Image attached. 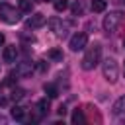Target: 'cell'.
<instances>
[{
  "label": "cell",
  "mask_w": 125,
  "mask_h": 125,
  "mask_svg": "<svg viewBox=\"0 0 125 125\" xmlns=\"http://www.w3.org/2000/svg\"><path fill=\"white\" fill-rule=\"evenodd\" d=\"M100 59H102V45H100V43H94L92 47L86 49V55L82 57V68H84V70L96 68L98 62H100Z\"/></svg>",
  "instance_id": "cell-1"
},
{
  "label": "cell",
  "mask_w": 125,
  "mask_h": 125,
  "mask_svg": "<svg viewBox=\"0 0 125 125\" xmlns=\"http://www.w3.org/2000/svg\"><path fill=\"white\" fill-rule=\"evenodd\" d=\"M102 72H104V78L109 82V84H115L117 78H119V64L115 59H105L104 64H102Z\"/></svg>",
  "instance_id": "cell-2"
},
{
  "label": "cell",
  "mask_w": 125,
  "mask_h": 125,
  "mask_svg": "<svg viewBox=\"0 0 125 125\" xmlns=\"http://www.w3.org/2000/svg\"><path fill=\"white\" fill-rule=\"evenodd\" d=\"M20 18H21V12L20 10H16L14 6H10V4H6V2H2L0 4V20L4 21V23H18L20 21Z\"/></svg>",
  "instance_id": "cell-3"
},
{
  "label": "cell",
  "mask_w": 125,
  "mask_h": 125,
  "mask_svg": "<svg viewBox=\"0 0 125 125\" xmlns=\"http://www.w3.org/2000/svg\"><path fill=\"white\" fill-rule=\"evenodd\" d=\"M121 21H123V14H121V12H111V14H107V16L104 18V29H105V33H115Z\"/></svg>",
  "instance_id": "cell-4"
},
{
  "label": "cell",
  "mask_w": 125,
  "mask_h": 125,
  "mask_svg": "<svg viewBox=\"0 0 125 125\" xmlns=\"http://www.w3.org/2000/svg\"><path fill=\"white\" fill-rule=\"evenodd\" d=\"M86 45H88V35L86 33H74L72 37H70V43H68V47L76 53V51H82V49H86Z\"/></svg>",
  "instance_id": "cell-5"
},
{
  "label": "cell",
  "mask_w": 125,
  "mask_h": 125,
  "mask_svg": "<svg viewBox=\"0 0 125 125\" xmlns=\"http://www.w3.org/2000/svg\"><path fill=\"white\" fill-rule=\"evenodd\" d=\"M45 23H47V18H45L41 12H35V14H31V18L27 20V27H31V29L43 27Z\"/></svg>",
  "instance_id": "cell-6"
},
{
  "label": "cell",
  "mask_w": 125,
  "mask_h": 125,
  "mask_svg": "<svg viewBox=\"0 0 125 125\" xmlns=\"http://www.w3.org/2000/svg\"><path fill=\"white\" fill-rule=\"evenodd\" d=\"M47 23H49V27H51L57 35H64V33H66V23H62L61 18H51Z\"/></svg>",
  "instance_id": "cell-7"
},
{
  "label": "cell",
  "mask_w": 125,
  "mask_h": 125,
  "mask_svg": "<svg viewBox=\"0 0 125 125\" xmlns=\"http://www.w3.org/2000/svg\"><path fill=\"white\" fill-rule=\"evenodd\" d=\"M2 59H4V62H16V59H18V47H16V45H8V47H4Z\"/></svg>",
  "instance_id": "cell-8"
},
{
  "label": "cell",
  "mask_w": 125,
  "mask_h": 125,
  "mask_svg": "<svg viewBox=\"0 0 125 125\" xmlns=\"http://www.w3.org/2000/svg\"><path fill=\"white\" fill-rule=\"evenodd\" d=\"M33 72V62H20L18 66H16V74L18 76H21V78H25V76H29Z\"/></svg>",
  "instance_id": "cell-9"
},
{
  "label": "cell",
  "mask_w": 125,
  "mask_h": 125,
  "mask_svg": "<svg viewBox=\"0 0 125 125\" xmlns=\"http://www.w3.org/2000/svg\"><path fill=\"white\" fill-rule=\"evenodd\" d=\"M111 111H113V115H119V113L125 111V96H121V98H117V100L113 102Z\"/></svg>",
  "instance_id": "cell-10"
},
{
  "label": "cell",
  "mask_w": 125,
  "mask_h": 125,
  "mask_svg": "<svg viewBox=\"0 0 125 125\" xmlns=\"http://www.w3.org/2000/svg\"><path fill=\"white\" fill-rule=\"evenodd\" d=\"M84 111H88V113H90V117H86V121H88V119H90V121H92V119H96L98 123L102 121V115H100L98 107H94V105H90V104H88V105L84 107Z\"/></svg>",
  "instance_id": "cell-11"
},
{
  "label": "cell",
  "mask_w": 125,
  "mask_h": 125,
  "mask_svg": "<svg viewBox=\"0 0 125 125\" xmlns=\"http://www.w3.org/2000/svg\"><path fill=\"white\" fill-rule=\"evenodd\" d=\"M12 117H14L16 121H23V119H25V109H23L21 105H14V107H12Z\"/></svg>",
  "instance_id": "cell-12"
},
{
  "label": "cell",
  "mask_w": 125,
  "mask_h": 125,
  "mask_svg": "<svg viewBox=\"0 0 125 125\" xmlns=\"http://www.w3.org/2000/svg\"><path fill=\"white\" fill-rule=\"evenodd\" d=\"M72 123H74V125H82V123H86L84 109H74V113H72Z\"/></svg>",
  "instance_id": "cell-13"
},
{
  "label": "cell",
  "mask_w": 125,
  "mask_h": 125,
  "mask_svg": "<svg viewBox=\"0 0 125 125\" xmlns=\"http://www.w3.org/2000/svg\"><path fill=\"white\" fill-rule=\"evenodd\" d=\"M43 90H45V94H47L51 100L59 96V90H57V86H55V84H51V82H49V84H45V86H43Z\"/></svg>",
  "instance_id": "cell-14"
},
{
  "label": "cell",
  "mask_w": 125,
  "mask_h": 125,
  "mask_svg": "<svg viewBox=\"0 0 125 125\" xmlns=\"http://www.w3.org/2000/svg\"><path fill=\"white\" fill-rule=\"evenodd\" d=\"M18 10L21 14H29L31 12V0H18Z\"/></svg>",
  "instance_id": "cell-15"
},
{
  "label": "cell",
  "mask_w": 125,
  "mask_h": 125,
  "mask_svg": "<svg viewBox=\"0 0 125 125\" xmlns=\"http://www.w3.org/2000/svg\"><path fill=\"white\" fill-rule=\"evenodd\" d=\"M105 6H107L105 0H92V10H94V12H104Z\"/></svg>",
  "instance_id": "cell-16"
},
{
  "label": "cell",
  "mask_w": 125,
  "mask_h": 125,
  "mask_svg": "<svg viewBox=\"0 0 125 125\" xmlns=\"http://www.w3.org/2000/svg\"><path fill=\"white\" fill-rule=\"evenodd\" d=\"M53 6L57 12H64L68 8V0H53Z\"/></svg>",
  "instance_id": "cell-17"
},
{
  "label": "cell",
  "mask_w": 125,
  "mask_h": 125,
  "mask_svg": "<svg viewBox=\"0 0 125 125\" xmlns=\"http://www.w3.org/2000/svg\"><path fill=\"white\" fill-rule=\"evenodd\" d=\"M70 10H72V14H74V16H80V14L84 12V6H82V2H80V0H76V2L70 6Z\"/></svg>",
  "instance_id": "cell-18"
},
{
  "label": "cell",
  "mask_w": 125,
  "mask_h": 125,
  "mask_svg": "<svg viewBox=\"0 0 125 125\" xmlns=\"http://www.w3.org/2000/svg\"><path fill=\"white\" fill-rule=\"evenodd\" d=\"M37 109H39L41 115H45V113L49 111V102H47V100H39V102H37Z\"/></svg>",
  "instance_id": "cell-19"
},
{
  "label": "cell",
  "mask_w": 125,
  "mask_h": 125,
  "mask_svg": "<svg viewBox=\"0 0 125 125\" xmlns=\"http://www.w3.org/2000/svg\"><path fill=\"white\" fill-rule=\"evenodd\" d=\"M49 59H53V61H62V51H61V49H51V51H49Z\"/></svg>",
  "instance_id": "cell-20"
},
{
  "label": "cell",
  "mask_w": 125,
  "mask_h": 125,
  "mask_svg": "<svg viewBox=\"0 0 125 125\" xmlns=\"http://www.w3.org/2000/svg\"><path fill=\"white\" fill-rule=\"evenodd\" d=\"M23 94H25V92H23L21 88H16V90L12 92V100H14V102H18V100H21V98H23Z\"/></svg>",
  "instance_id": "cell-21"
},
{
  "label": "cell",
  "mask_w": 125,
  "mask_h": 125,
  "mask_svg": "<svg viewBox=\"0 0 125 125\" xmlns=\"http://www.w3.org/2000/svg\"><path fill=\"white\" fill-rule=\"evenodd\" d=\"M49 68V64L45 62V61H37V70H41V72H45Z\"/></svg>",
  "instance_id": "cell-22"
},
{
  "label": "cell",
  "mask_w": 125,
  "mask_h": 125,
  "mask_svg": "<svg viewBox=\"0 0 125 125\" xmlns=\"http://www.w3.org/2000/svg\"><path fill=\"white\" fill-rule=\"evenodd\" d=\"M57 113L64 117V115H66V107H64V105H59V109H57Z\"/></svg>",
  "instance_id": "cell-23"
},
{
  "label": "cell",
  "mask_w": 125,
  "mask_h": 125,
  "mask_svg": "<svg viewBox=\"0 0 125 125\" xmlns=\"http://www.w3.org/2000/svg\"><path fill=\"white\" fill-rule=\"evenodd\" d=\"M4 104H6V98H4V96H2V92H0V105H4Z\"/></svg>",
  "instance_id": "cell-24"
},
{
  "label": "cell",
  "mask_w": 125,
  "mask_h": 125,
  "mask_svg": "<svg viewBox=\"0 0 125 125\" xmlns=\"http://www.w3.org/2000/svg\"><path fill=\"white\" fill-rule=\"evenodd\" d=\"M6 121H8V119H6V117H4V115H0V123H2V125H4V123H6Z\"/></svg>",
  "instance_id": "cell-25"
},
{
  "label": "cell",
  "mask_w": 125,
  "mask_h": 125,
  "mask_svg": "<svg viewBox=\"0 0 125 125\" xmlns=\"http://www.w3.org/2000/svg\"><path fill=\"white\" fill-rule=\"evenodd\" d=\"M2 43H4V35L0 33V45H2Z\"/></svg>",
  "instance_id": "cell-26"
},
{
  "label": "cell",
  "mask_w": 125,
  "mask_h": 125,
  "mask_svg": "<svg viewBox=\"0 0 125 125\" xmlns=\"http://www.w3.org/2000/svg\"><path fill=\"white\" fill-rule=\"evenodd\" d=\"M37 2H43V0H31V4H37Z\"/></svg>",
  "instance_id": "cell-27"
},
{
  "label": "cell",
  "mask_w": 125,
  "mask_h": 125,
  "mask_svg": "<svg viewBox=\"0 0 125 125\" xmlns=\"http://www.w3.org/2000/svg\"><path fill=\"white\" fill-rule=\"evenodd\" d=\"M115 2H119V4H123V6H125V0H115Z\"/></svg>",
  "instance_id": "cell-28"
},
{
  "label": "cell",
  "mask_w": 125,
  "mask_h": 125,
  "mask_svg": "<svg viewBox=\"0 0 125 125\" xmlns=\"http://www.w3.org/2000/svg\"><path fill=\"white\" fill-rule=\"evenodd\" d=\"M43 2H51V0H43Z\"/></svg>",
  "instance_id": "cell-29"
},
{
  "label": "cell",
  "mask_w": 125,
  "mask_h": 125,
  "mask_svg": "<svg viewBox=\"0 0 125 125\" xmlns=\"http://www.w3.org/2000/svg\"><path fill=\"white\" fill-rule=\"evenodd\" d=\"M123 47H125V39H123Z\"/></svg>",
  "instance_id": "cell-30"
}]
</instances>
